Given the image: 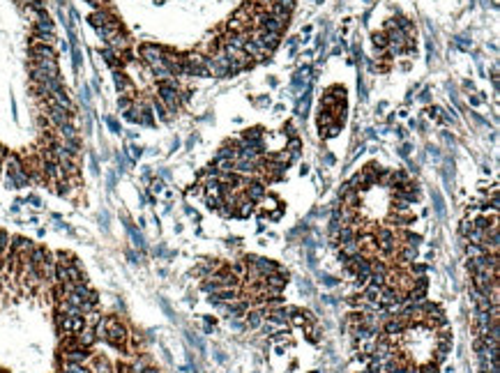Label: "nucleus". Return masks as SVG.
I'll list each match as a JSON object with an SVG mask.
<instances>
[{
	"label": "nucleus",
	"instance_id": "nucleus-1",
	"mask_svg": "<svg viewBox=\"0 0 500 373\" xmlns=\"http://www.w3.org/2000/svg\"><path fill=\"white\" fill-rule=\"evenodd\" d=\"M362 205V191L350 189V187H343L341 189V207H348V210H360Z\"/></svg>",
	"mask_w": 500,
	"mask_h": 373
},
{
	"label": "nucleus",
	"instance_id": "nucleus-2",
	"mask_svg": "<svg viewBox=\"0 0 500 373\" xmlns=\"http://www.w3.org/2000/svg\"><path fill=\"white\" fill-rule=\"evenodd\" d=\"M242 196H245L247 200H251V203H261V200L265 198V184H263L261 180H251L245 189H242Z\"/></svg>",
	"mask_w": 500,
	"mask_h": 373
},
{
	"label": "nucleus",
	"instance_id": "nucleus-3",
	"mask_svg": "<svg viewBox=\"0 0 500 373\" xmlns=\"http://www.w3.org/2000/svg\"><path fill=\"white\" fill-rule=\"evenodd\" d=\"M397 265H410V263H415V260L419 258V249L417 247H399L397 251Z\"/></svg>",
	"mask_w": 500,
	"mask_h": 373
},
{
	"label": "nucleus",
	"instance_id": "nucleus-4",
	"mask_svg": "<svg viewBox=\"0 0 500 373\" xmlns=\"http://www.w3.org/2000/svg\"><path fill=\"white\" fill-rule=\"evenodd\" d=\"M263 320H265V316H263V309H249L245 314V327L247 330H258L263 325Z\"/></svg>",
	"mask_w": 500,
	"mask_h": 373
},
{
	"label": "nucleus",
	"instance_id": "nucleus-5",
	"mask_svg": "<svg viewBox=\"0 0 500 373\" xmlns=\"http://www.w3.org/2000/svg\"><path fill=\"white\" fill-rule=\"evenodd\" d=\"M90 373H113L111 362L102 355H93L90 357Z\"/></svg>",
	"mask_w": 500,
	"mask_h": 373
},
{
	"label": "nucleus",
	"instance_id": "nucleus-6",
	"mask_svg": "<svg viewBox=\"0 0 500 373\" xmlns=\"http://www.w3.org/2000/svg\"><path fill=\"white\" fill-rule=\"evenodd\" d=\"M219 265H222L219 260H215V258H205V260H203V263H201V265H198V267H196V270H194V274H196V276H203V279H205V276L215 274V272L219 270Z\"/></svg>",
	"mask_w": 500,
	"mask_h": 373
},
{
	"label": "nucleus",
	"instance_id": "nucleus-7",
	"mask_svg": "<svg viewBox=\"0 0 500 373\" xmlns=\"http://www.w3.org/2000/svg\"><path fill=\"white\" fill-rule=\"evenodd\" d=\"M254 214V203L251 200H247L245 196H240L238 200V205H235V216H240V219H247V216Z\"/></svg>",
	"mask_w": 500,
	"mask_h": 373
},
{
	"label": "nucleus",
	"instance_id": "nucleus-8",
	"mask_svg": "<svg viewBox=\"0 0 500 373\" xmlns=\"http://www.w3.org/2000/svg\"><path fill=\"white\" fill-rule=\"evenodd\" d=\"M484 254H489L484 247H479V244H468L466 242V256H468V258H479V256H484Z\"/></svg>",
	"mask_w": 500,
	"mask_h": 373
},
{
	"label": "nucleus",
	"instance_id": "nucleus-9",
	"mask_svg": "<svg viewBox=\"0 0 500 373\" xmlns=\"http://www.w3.org/2000/svg\"><path fill=\"white\" fill-rule=\"evenodd\" d=\"M219 205H222V194H205V207L207 210H219Z\"/></svg>",
	"mask_w": 500,
	"mask_h": 373
},
{
	"label": "nucleus",
	"instance_id": "nucleus-10",
	"mask_svg": "<svg viewBox=\"0 0 500 373\" xmlns=\"http://www.w3.org/2000/svg\"><path fill=\"white\" fill-rule=\"evenodd\" d=\"M229 270L233 272V274L238 276V279H242V276L247 274V263H245V260H238V263H233V265H229Z\"/></svg>",
	"mask_w": 500,
	"mask_h": 373
},
{
	"label": "nucleus",
	"instance_id": "nucleus-11",
	"mask_svg": "<svg viewBox=\"0 0 500 373\" xmlns=\"http://www.w3.org/2000/svg\"><path fill=\"white\" fill-rule=\"evenodd\" d=\"M470 231H473V219H463V221H461V235L466 238Z\"/></svg>",
	"mask_w": 500,
	"mask_h": 373
},
{
	"label": "nucleus",
	"instance_id": "nucleus-12",
	"mask_svg": "<svg viewBox=\"0 0 500 373\" xmlns=\"http://www.w3.org/2000/svg\"><path fill=\"white\" fill-rule=\"evenodd\" d=\"M419 373H438V364H434V362L424 364V366L419 368Z\"/></svg>",
	"mask_w": 500,
	"mask_h": 373
},
{
	"label": "nucleus",
	"instance_id": "nucleus-13",
	"mask_svg": "<svg viewBox=\"0 0 500 373\" xmlns=\"http://www.w3.org/2000/svg\"><path fill=\"white\" fill-rule=\"evenodd\" d=\"M403 373H419V368L413 364H403Z\"/></svg>",
	"mask_w": 500,
	"mask_h": 373
}]
</instances>
